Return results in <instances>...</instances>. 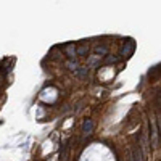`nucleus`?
Here are the masks:
<instances>
[{
	"label": "nucleus",
	"instance_id": "obj_3",
	"mask_svg": "<svg viewBox=\"0 0 161 161\" xmlns=\"http://www.w3.org/2000/svg\"><path fill=\"white\" fill-rule=\"evenodd\" d=\"M82 131L85 132V134H92V131H94V123H92L90 119H85L84 126H82Z\"/></svg>",
	"mask_w": 161,
	"mask_h": 161
},
{
	"label": "nucleus",
	"instance_id": "obj_7",
	"mask_svg": "<svg viewBox=\"0 0 161 161\" xmlns=\"http://www.w3.org/2000/svg\"><path fill=\"white\" fill-rule=\"evenodd\" d=\"M77 53H79V55H84V53H87V47H80V48L77 50Z\"/></svg>",
	"mask_w": 161,
	"mask_h": 161
},
{
	"label": "nucleus",
	"instance_id": "obj_6",
	"mask_svg": "<svg viewBox=\"0 0 161 161\" xmlns=\"http://www.w3.org/2000/svg\"><path fill=\"white\" fill-rule=\"evenodd\" d=\"M95 53H103V55H105L106 53V48L105 47H97L95 48Z\"/></svg>",
	"mask_w": 161,
	"mask_h": 161
},
{
	"label": "nucleus",
	"instance_id": "obj_5",
	"mask_svg": "<svg viewBox=\"0 0 161 161\" xmlns=\"http://www.w3.org/2000/svg\"><path fill=\"white\" fill-rule=\"evenodd\" d=\"M68 55H70V56H74V55H76L77 53V52H76V48H74V45H68Z\"/></svg>",
	"mask_w": 161,
	"mask_h": 161
},
{
	"label": "nucleus",
	"instance_id": "obj_4",
	"mask_svg": "<svg viewBox=\"0 0 161 161\" xmlns=\"http://www.w3.org/2000/svg\"><path fill=\"white\" fill-rule=\"evenodd\" d=\"M134 158H135V161H143V155H142L140 147H135L134 148Z\"/></svg>",
	"mask_w": 161,
	"mask_h": 161
},
{
	"label": "nucleus",
	"instance_id": "obj_2",
	"mask_svg": "<svg viewBox=\"0 0 161 161\" xmlns=\"http://www.w3.org/2000/svg\"><path fill=\"white\" fill-rule=\"evenodd\" d=\"M150 129H152V145L156 147V143H158V132H156V127H155L153 123H150Z\"/></svg>",
	"mask_w": 161,
	"mask_h": 161
},
{
	"label": "nucleus",
	"instance_id": "obj_1",
	"mask_svg": "<svg viewBox=\"0 0 161 161\" xmlns=\"http://www.w3.org/2000/svg\"><path fill=\"white\" fill-rule=\"evenodd\" d=\"M134 48H135V44L132 42V40H129V42H126L124 48H123V55H124V56H131L132 53H134Z\"/></svg>",
	"mask_w": 161,
	"mask_h": 161
},
{
	"label": "nucleus",
	"instance_id": "obj_8",
	"mask_svg": "<svg viewBox=\"0 0 161 161\" xmlns=\"http://www.w3.org/2000/svg\"><path fill=\"white\" fill-rule=\"evenodd\" d=\"M106 61H108V63H114V61H116V58H108Z\"/></svg>",
	"mask_w": 161,
	"mask_h": 161
}]
</instances>
